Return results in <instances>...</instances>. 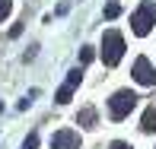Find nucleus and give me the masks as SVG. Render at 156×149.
Returning <instances> with one entry per match:
<instances>
[{"label": "nucleus", "instance_id": "1", "mask_svg": "<svg viewBox=\"0 0 156 149\" xmlns=\"http://www.w3.org/2000/svg\"><path fill=\"white\" fill-rule=\"evenodd\" d=\"M121 54H124V35L108 29L102 35V60H105V67H115L121 60Z\"/></svg>", "mask_w": 156, "mask_h": 149}, {"label": "nucleus", "instance_id": "2", "mask_svg": "<svg viewBox=\"0 0 156 149\" xmlns=\"http://www.w3.org/2000/svg\"><path fill=\"white\" fill-rule=\"evenodd\" d=\"M134 105H137V95H134V92H127V89L115 92V95L108 98V114H112V120H124L134 111Z\"/></svg>", "mask_w": 156, "mask_h": 149}, {"label": "nucleus", "instance_id": "3", "mask_svg": "<svg viewBox=\"0 0 156 149\" xmlns=\"http://www.w3.org/2000/svg\"><path fill=\"white\" fill-rule=\"evenodd\" d=\"M153 22H156V3H144L137 13L131 16V29L134 35H147L153 29Z\"/></svg>", "mask_w": 156, "mask_h": 149}, {"label": "nucleus", "instance_id": "4", "mask_svg": "<svg viewBox=\"0 0 156 149\" xmlns=\"http://www.w3.org/2000/svg\"><path fill=\"white\" fill-rule=\"evenodd\" d=\"M51 149H80V133L73 130H58L51 137Z\"/></svg>", "mask_w": 156, "mask_h": 149}, {"label": "nucleus", "instance_id": "5", "mask_svg": "<svg viewBox=\"0 0 156 149\" xmlns=\"http://www.w3.org/2000/svg\"><path fill=\"white\" fill-rule=\"evenodd\" d=\"M134 80H137L140 86H153L156 83V73H153V67H150L147 57H137V63H134Z\"/></svg>", "mask_w": 156, "mask_h": 149}, {"label": "nucleus", "instance_id": "6", "mask_svg": "<svg viewBox=\"0 0 156 149\" xmlns=\"http://www.w3.org/2000/svg\"><path fill=\"white\" fill-rule=\"evenodd\" d=\"M140 127H144L147 133H153V130H156V105L144 111V124H140Z\"/></svg>", "mask_w": 156, "mask_h": 149}, {"label": "nucleus", "instance_id": "7", "mask_svg": "<svg viewBox=\"0 0 156 149\" xmlns=\"http://www.w3.org/2000/svg\"><path fill=\"white\" fill-rule=\"evenodd\" d=\"M76 120H80L83 127H96V108H83L80 114H76Z\"/></svg>", "mask_w": 156, "mask_h": 149}, {"label": "nucleus", "instance_id": "8", "mask_svg": "<svg viewBox=\"0 0 156 149\" xmlns=\"http://www.w3.org/2000/svg\"><path fill=\"white\" fill-rule=\"evenodd\" d=\"M70 95H73V86H70V83H64V86L58 89V102H61V105H67V102H70Z\"/></svg>", "mask_w": 156, "mask_h": 149}, {"label": "nucleus", "instance_id": "9", "mask_svg": "<svg viewBox=\"0 0 156 149\" xmlns=\"http://www.w3.org/2000/svg\"><path fill=\"white\" fill-rule=\"evenodd\" d=\"M118 13H121V3H115V0H112V3L105 6V19H115Z\"/></svg>", "mask_w": 156, "mask_h": 149}, {"label": "nucleus", "instance_id": "10", "mask_svg": "<svg viewBox=\"0 0 156 149\" xmlns=\"http://www.w3.org/2000/svg\"><path fill=\"white\" fill-rule=\"evenodd\" d=\"M10 10H13V0H0V22L10 16Z\"/></svg>", "mask_w": 156, "mask_h": 149}, {"label": "nucleus", "instance_id": "11", "mask_svg": "<svg viewBox=\"0 0 156 149\" xmlns=\"http://www.w3.org/2000/svg\"><path fill=\"white\" fill-rule=\"evenodd\" d=\"M93 57H96V51H93V48H80V63H89Z\"/></svg>", "mask_w": 156, "mask_h": 149}, {"label": "nucleus", "instance_id": "12", "mask_svg": "<svg viewBox=\"0 0 156 149\" xmlns=\"http://www.w3.org/2000/svg\"><path fill=\"white\" fill-rule=\"evenodd\" d=\"M35 146H38V133H29L26 143H23V149H35Z\"/></svg>", "mask_w": 156, "mask_h": 149}, {"label": "nucleus", "instance_id": "13", "mask_svg": "<svg viewBox=\"0 0 156 149\" xmlns=\"http://www.w3.org/2000/svg\"><path fill=\"white\" fill-rule=\"evenodd\" d=\"M108 149H131V146H127V143H121V140H115V143H112Z\"/></svg>", "mask_w": 156, "mask_h": 149}]
</instances>
